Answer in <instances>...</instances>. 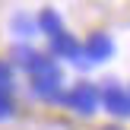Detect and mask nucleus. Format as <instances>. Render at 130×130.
Instances as JSON below:
<instances>
[{"instance_id": "nucleus-5", "label": "nucleus", "mask_w": 130, "mask_h": 130, "mask_svg": "<svg viewBox=\"0 0 130 130\" xmlns=\"http://www.w3.org/2000/svg\"><path fill=\"white\" fill-rule=\"evenodd\" d=\"M38 29H41V32H48V35L51 38H54V35H60V16H57V13L54 10H44L41 13V16H38Z\"/></svg>"}, {"instance_id": "nucleus-6", "label": "nucleus", "mask_w": 130, "mask_h": 130, "mask_svg": "<svg viewBox=\"0 0 130 130\" xmlns=\"http://www.w3.org/2000/svg\"><path fill=\"white\" fill-rule=\"evenodd\" d=\"M10 86H13V70L6 60H0V92H10Z\"/></svg>"}, {"instance_id": "nucleus-2", "label": "nucleus", "mask_w": 130, "mask_h": 130, "mask_svg": "<svg viewBox=\"0 0 130 130\" xmlns=\"http://www.w3.org/2000/svg\"><path fill=\"white\" fill-rule=\"evenodd\" d=\"M102 99H105V108L111 114H118V118H127V114H130V95L118 86V83H105Z\"/></svg>"}, {"instance_id": "nucleus-3", "label": "nucleus", "mask_w": 130, "mask_h": 130, "mask_svg": "<svg viewBox=\"0 0 130 130\" xmlns=\"http://www.w3.org/2000/svg\"><path fill=\"white\" fill-rule=\"evenodd\" d=\"M111 51H114V44H111V38L105 32H92L89 35V41H86L89 60H105V57H111Z\"/></svg>"}, {"instance_id": "nucleus-1", "label": "nucleus", "mask_w": 130, "mask_h": 130, "mask_svg": "<svg viewBox=\"0 0 130 130\" xmlns=\"http://www.w3.org/2000/svg\"><path fill=\"white\" fill-rule=\"evenodd\" d=\"M63 102H67L76 114H92L95 108H99V89H95L92 83H76V86L63 95Z\"/></svg>"}, {"instance_id": "nucleus-7", "label": "nucleus", "mask_w": 130, "mask_h": 130, "mask_svg": "<svg viewBox=\"0 0 130 130\" xmlns=\"http://www.w3.org/2000/svg\"><path fill=\"white\" fill-rule=\"evenodd\" d=\"M13 25H16V32H19V35H32V32H35V22H32L29 16H22V13L13 19Z\"/></svg>"}, {"instance_id": "nucleus-4", "label": "nucleus", "mask_w": 130, "mask_h": 130, "mask_svg": "<svg viewBox=\"0 0 130 130\" xmlns=\"http://www.w3.org/2000/svg\"><path fill=\"white\" fill-rule=\"evenodd\" d=\"M51 51L60 57H70V60H79V44H76L73 35H67V32H60V35L51 38Z\"/></svg>"}, {"instance_id": "nucleus-8", "label": "nucleus", "mask_w": 130, "mask_h": 130, "mask_svg": "<svg viewBox=\"0 0 130 130\" xmlns=\"http://www.w3.org/2000/svg\"><path fill=\"white\" fill-rule=\"evenodd\" d=\"M10 114H13V102H10V95H6V92H0V121L10 118Z\"/></svg>"}, {"instance_id": "nucleus-9", "label": "nucleus", "mask_w": 130, "mask_h": 130, "mask_svg": "<svg viewBox=\"0 0 130 130\" xmlns=\"http://www.w3.org/2000/svg\"><path fill=\"white\" fill-rule=\"evenodd\" d=\"M105 130H118V127H105Z\"/></svg>"}]
</instances>
